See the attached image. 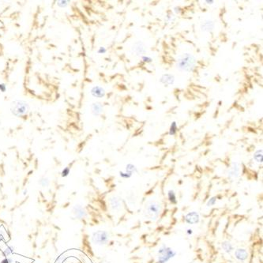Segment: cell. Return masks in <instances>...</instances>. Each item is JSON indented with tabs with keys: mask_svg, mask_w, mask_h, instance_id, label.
Masks as SVG:
<instances>
[{
	"mask_svg": "<svg viewBox=\"0 0 263 263\" xmlns=\"http://www.w3.org/2000/svg\"><path fill=\"white\" fill-rule=\"evenodd\" d=\"M177 68L183 71L191 72L196 66V59L193 55L190 53H183L179 55L176 59Z\"/></svg>",
	"mask_w": 263,
	"mask_h": 263,
	"instance_id": "6da1fadb",
	"label": "cell"
},
{
	"mask_svg": "<svg viewBox=\"0 0 263 263\" xmlns=\"http://www.w3.org/2000/svg\"><path fill=\"white\" fill-rule=\"evenodd\" d=\"M161 203L157 200H149L147 201L144 208V216L147 219L155 221L161 214Z\"/></svg>",
	"mask_w": 263,
	"mask_h": 263,
	"instance_id": "7a4b0ae2",
	"label": "cell"
},
{
	"mask_svg": "<svg viewBox=\"0 0 263 263\" xmlns=\"http://www.w3.org/2000/svg\"><path fill=\"white\" fill-rule=\"evenodd\" d=\"M10 110L14 115L18 117L22 116L26 114L29 110V106L26 102L22 101H16L11 104Z\"/></svg>",
	"mask_w": 263,
	"mask_h": 263,
	"instance_id": "3957f363",
	"label": "cell"
},
{
	"mask_svg": "<svg viewBox=\"0 0 263 263\" xmlns=\"http://www.w3.org/2000/svg\"><path fill=\"white\" fill-rule=\"evenodd\" d=\"M109 238H110V235L108 231L99 230L92 234V241L96 245L104 246L109 241Z\"/></svg>",
	"mask_w": 263,
	"mask_h": 263,
	"instance_id": "277c9868",
	"label": "cell"
},
{
	"mask_svg": "<svg viewBox=\"0 0 263 263\" xmlns=\"http://www.w3.org/2000/svg\"><path fill=\"white\" fill-rule=\"evenodd\" d=\"M158 262L167 263L168 261L175 255V252L167 246H163L158 251Z\"/></svg>",
	"mask_w": 263,
	"mask_h": 263,
	"instance_id": "5b68a950",
	"label": "cell"
},
{
	"mask_svg": "<svg viewBox=\"0 0 263 263\" xmlns=\"http://www.w3.org/2000/svg\"><path fill=\"white\" fill-rule=\"evenodd\" d=\"M109 205L112 210L119 213L123 209V204L122 198L118 195H113L109 198Z\"/></svg>",
	"mask_w": 263,
	"mask_h": 263,
	"instance_id": "8992f818",
	"label": "cell"
},
{
	"mask_svg": "<svg viewBox=\"0 0 263 263\" xmlns=\"http://www.w3.org/2000/svg\"><path fill=\"white\" fill-rule=\"evenodd\" d=\"M73 213L75 214V217L78 219H83L87 216V212L85 207L82 205H75L73 208Z\"/></svg>",
	"mask_w": 263,
	"mask_h": 263,
	"instance_id": "52a82bcc",
	"label": "cell"
},
{
	"mask_svg": "<svg viewBox=\"0 0 263 263\" xmlns=\"http://www.w3.org/2000/svg\"><path fill=\"white\" fill-rule=\"evenodd\" d=\"M185 220L187 221V223L190 224V225H195V224L198 223L200 217H199V214L197 212H191V213H187L186 215Z\"/></svg>",
	"mask_w": 263,
	"mask_h": 263,
	"instance_id": "ba28073f",
	"label": "cell"
},
{
	"mask_svg": "<svg viewBox=\"0 0 263 263\" xmlns=\"http://www.w3.org/2000/svg\"><path fill=\"white\" fill-rule=\"evenodd\" d=\"M132 50L137 55H141L145 54V52H146L145 44L142 42H140V41L135 43V45L133 46Z\"/></svg>",
	"mask_w": 263,
	"mask_h": 263,
	"instance_id": "9c48e42d",
	"label": "cell"
},
{
	"mask_svg": "<svg viewBox=\"0 0 263 263\" xmlns=\"http://www.w3.org/2000/svg\"><path fill=\"white\" fill-rule=\"evenodd\" d=\"M239 166H238V164L237 163H232L230 168H229L228 172V177L231 178V179H236L237 177L239 176Z\"/></svg>",
	"mask_w": 263,
	"mask_h": 263,
	"instance_id": "30bf717a",
	"label": "cell"
},
{
	"mask_svg": "<svg viewBox=\"0 0 263 263\" xmlns=\"http://www.w3.org/2000/svg\"><path fill=\"white\" fill-rule=\"evenodd\" d=\"M235 257L239 261H244L248 258V253H247V250L239 248L235 251Z\"/></svg>",
	"mask_w": 263,
	"mask_h": 263,
	"instance_id": "8fae6325",
	"label": "cell"
},
{
	"mask_svg": "<svg viewBox=\"0 0 263 263\" xmlns=\"http://www.w3.org/2000/svg\"><path fill=\"white\" fill-rule=\"evenodd\" d=\"M91 94L94 97H98V98H101V97H105V89L101 86H94L93 88L91 89Z\"/></svg>",
	"mask_w": 263,
	"mask_h": 263,
	"instance_id": "7c38bea8",
	"label": "cell"
},
{
	"mask_svg": "<svg viewBox=\"0 0 263 263\" xmlns=\"http://www.w3.org/2000/svg\"><path fill=\"white\" fill-rule=\"evenodd\" d=\"M161 82L163 83L165 85H172L175 82V78L174 76L171 75H169V74H166V75H164L161 78Z\"/></svg>",
	"mask_w": 263,
	"mask_h": 263,
	"instance_id": "4fadbf2b",
	"label": "cell"
},
{
	"mask_svg": "<svg viewBox=\"0 0 263 263\" xmlns=\"http://www.w3.org/2000/svg\"><path fill=\"white\" fill-rule=\"evenodd\" d=\"M214 28V23L212 21L205 20L201 23V30L205 31V32H211Z\"/></svg>",
	"mask_w": 263,
	"mask_h": 263,
	"instance_id": "5bb4252c",
	"label": "cell"
},
{
	"mask_svg": "<svg viewBox=\"0 0 263 263\" xmlns=\"http://www.w3.org/2000/svg\"><path fill=\"white\" fill-rule=\"evenodd\" d=\"M127 201L129 203V205L131 206H135L136 205L137 201V197L135 193L131 192V193H128L127 195Z\"/></svg>",
	"mask_w": 263,
	"mask_h": 263,
	"instance_id": "9a60e30c",
	"label": "cell"
},
{
	"mask_svg": "<svg viewBox=\"0 0 263 263\" xmlns=\"http://www.w3.org/2000/svg\"><path fill=\"white\" fill-rule=\"evenodd\" d=\"M102 111L103 107L101 104H99V103H94V104L92 105V112L94 115H99L102 112Z\"/></svg>",
	"mask_w": 263,
	"mask_h": 263,
	"instance_id": "2e32d148",
	"label": "cell"
},
{
	"mask_svg": "<svg viewBox=\"0 0 263 263\" xmlns=\"http://www.w3.org/2000/svg\"><path fill=\"white\" fill-rule=\"evenodd\" d=\"M221 247L226 253L230 254L233 251L232 244L228 241H224L223 243H221Z\"/></svg>",
	"mask_w": 263,
	"mask_h": 263,
	"instance_id": "e0dca14e",
	"label": "cell"
},
{
	"mask_svg": "<svg viewBox=\"0 0 263 263\" xmlns=\"http://www.w3.org/2000/svg\"><path fill=\"white\" fill-rule=\"evenodd\" d=\"M168 196L169 201H171V203H173V204L176 203V195H175L174 191H169L168 193Z\"/></svg>",
	"mask_w": 263,
	"mask_h": 263,
	"instance_id": "ac0fdd59",
	"label": "cell"
},
{
	"mask_svg": "<svg viewBox=\"0 0 263 263\" xmlns=\"http://www.w3.org/2000/svg\"><path fill=\"white\" fill-rule=\"evenodd\" d=\"M254 158L257 162H262V150H258L254 155Z\"/></svg>",
	"mask_w": 263,
	"mask_h": 263,
	"instance_id": "d6986e66",
	"label": "cell"
},
{
	"mask_svg": "<svg viewBox=\"0 0 263 263\" xmlns=\"http://www.w3.org/2000/svg\"><path fill=\"white\" fill-rule=\"evenodd\" d=\"M39 183H40V185H41L43 187H46L49 186V184H50V181H49V179H48V178L44 177V178H41V179H40Z\"/></svg>",
	"mask_w": 263,
	"mask_h": 263,
	"instance_id": "ffe728a7",
	"label": "cell"
},
{
	"mask_svg": "<svg viewBox=\"0 0 263 263\" xmlns=\"http://www.w3.org/2000/svg\"><path fill=\"white\" fill-rule=\"evenodd\" d=\"M137 171L136 168H135V165H131V164H130V165H128L127 166V172L129 173V174H131V175H132L133 172H135V171Z\"/></svg>",
	"mask_w": 263,
	"mask_h": 263,
	"instance_id": "44dd1931",
	"label": "cell"
},
{
	"mask_svg": "<svg viewBox=\"0 0 263 263\" xmlns=\"http://www.w3.org/2000/svg\"><path fill=\"white\" fill-rule=\"evenodd\" d=\"M13 251H14V247H8L6 249H5L4 251H3V255H4L5 257H8V256H10V255L13 253Z\"/></svg>",
	"mask_w": 263,
	"mask_h": 263,
	"instance_id": "7402d4cb",
	"label": "cell"
},
{
	"mask_svg": "<svg viewBox=\"0 0 263 263\" xmlns=\"http://www.w3.org/2000/svg\"><path fill=\"white\" fill-rule=\"evenodd\" d=\"M176 130H177L176 123H175V122H173L171 125V127H170V132H169V134H170L171 135H174L175 133H176Z\"/></svg>",
	"mask_w": 263,
	"mask_h": 263,
	"instance_id": "603a6c76",
	"label": "cell"
},
{
	"mask_svg": "<svg viewBox=\"0 0 263 263\" xmlns=\"http://www.w3.org/2000/svg\"><path fill=\"white\" fill-rule=\"evenodd\" d=\"M70 168H68V167L65 168L63 169V170H62V177H66L67 175H69V174H70Z\"/></svg>",
	"mask_w": 263,
	"mask_h": 263,
	"instance_id": "cb8c5ba5",
	"label": "cell"
},
{
	"mask_svg": "<svg viewBox=\"0 0 263 263\" xmlns=\"http://www.w3.org/2000/svg\"><path fill=\"white\" fill-rule=\"evenodd\" d=\"M216 202V198H212L211 199H209V201L207 203V205L208 206H211V205H213Z\"/></svg>",
	"mask_w": 263,
	"mask_h": 263,
	"instance_id": "d4e9b609",
	"label": "cell"
},
{
	"mask_svg": "<svg viewBox=\"0 0 263 263\" xmlns=\"http://www.w3.org/2000/svg\"><path fill=\"white\" fill-rule=\"evenodd\" d=\"M6 90V85L3 84V83H2V84H0V92H5Z\"/></svg>",
	"mask_w": 263,
	"mask_h": 263,
	"instance_id": "484cf974",
	"label": "cell"
},
{
	"mask_svg": "<svg viewBox=\"0 0 263 263\" xmlns=\"http://www.w3.org/2000/svg\"><path fill=\"white\" fill-rule=\"evenodd\" d=\"M66 2H68L67 1H60V2H58V6H60V7H64L67 5Z\"/></svg>",
	"mask_w": 263,
	"mask_h": 263,
	"instance_id": "4316f807",
	"label": "cell"
},
{
	"mask_svg": "<svg viewBox=\"0 0 263 263\" xmlns=\"http://www.w3.org/2000/svg\"><path fill=\"white\" fill-rule=\"evenodd\" d=\"M120 175L123 177V178H126V179H127V178H130V177L131 176V174H129V173H127V172H126V173L120 172Z\"/></svg>",
	"mask_w": 263,
	"mask_h": 263,
	"instance_id": "83f0119b",
	"label": "cell"
},
{
	"mask_svg": "<svg viewBox=\"0 0 263 263\" xmlns=\"http://www.w3.org/2000/svg\"><path fill=\"white\" fill-rule=\"evenodd\" d=\"M12 259L10 258H7L4 259V260H2V261H1V263H11L12 262Z\"/></svg>",
	"mask_w": 263,
	"mask_h": 263,
	"instance_id": "f1b7e54d",
	"label": "cell"
},
{
	"mask_svg": "<svg viewBox=\"0 0 263 263\" xmlns=\"http://www.w3.org/2000/svg\"><path fill=\"white\" fill-rule=\"evenodd\" d=\"M106 52V49L105 48H103V47H101V48H100V49L98 50V53H100V54H104V53Z\"/></svg>",
	"mask_w": 263,
	"mask_h": 263,
	"instance_id": "f546056e",
	"label": "cell"
},
{
	"mask_svg": "<svg viewBox=\"0 0 263 263\" xmlns=\"http://www.w3.org/2000/svg\"><path fill=\"white\" fill-rule=\"evenodd\" d=\"M142 59L144 60V62H152V59L149 57H142Z\"/></svg>",
	"mask_w": 263,
	"mask_h": 263,
	"instance_id": "4dcf8cb0",
	"label": "cell"
},
{
	"mask_svg": "<svg viewBox=\"0 0 263 263\" xmlns=\"http://www.w3.org/2000/svg\"><path fill=\"white\" fill-rule=\"evenodd\" d=\"M187 233H188L189 235H190V234H192V230H191V229H188V230H187Z\"/></svg>",
	"mask_w": 263,
	"mask_h": 263,
	"instance_id": "1f68e13d",
	"label": "cell"
},
{
	"mask_svg": "<svg viewBox=\"0 0 263 263\" xmlns=\"http://www.w3.org/2000/svg\"><path fill=\"white\" fill-rule=\"evenodd\" d=\"M2 230H1V228H0V235H2Z\"/></svg>",
	"mask_w": 263,
	"mask_h": 263,
	"instance_id": "d6a6232c",
	"label": "cell"
},
{
	"mask_svg": "<svg viewBox=\"0 0 263 263\" xmlns=\"http://www.w3.org/2000/svg\"><path fill=\"white\" fill-rule=\"evenodd\" d=\"M104 263H112V262H111V261H105V262Z\"/></svg>",
	"mask_w": 263,
	"mask_h": 263,
	"instance_id": "836d02e7",
	"label": "cell"
}]
</instances>
